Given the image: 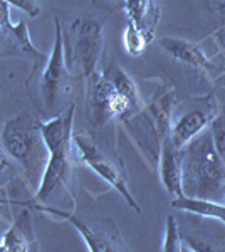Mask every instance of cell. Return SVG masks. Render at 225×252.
<instances>
[{
	"label": "cell",
	"mask_w": 225,
	"mask_h": 252,
	"mask_svg": "<svg viewBox=\"0 0 225 252\" xmlns=\"http://www.w3.org/2000/svg\"><path fill=\"white\" fill-rule=\"evenodd\" d=\"M182 187L183 195L224 202L225 163L207 129L182 148Z\"/></svg>",
	"instance_id": "cell-1"
},
{
	"label": "cell",
	"mask_w": 225,
	"mask_h": 252,
	"mask_svg": "<svg viewBox=\"0 0 225 252\" xmlns=\"http://www.w3.org/2000/svg\"><path fill=\"white\" fill-rule=\"evenodd\" d=\"M40 120L32 111H22L10 118L0 133V141L9 157L22 165L31 182L40 180L49 152L40 135Z\"/></svg>",
	"instance_id": "cell-2"
},
{
	"label": "cell",
	"mask_w": 225,
	"mask_h": 252,
	"mask_svg": "<svg viewBox=\"0 0 225 252\" xmlns=\"http://www.w3.org/2000/svg\"><path fill=\"white\" fill-rule=\"evenodd\" d=\"M54 24V46H52L47 63L42 59L44 66L40 67V61H37L31 78H29V84L35 83L37 86L40 109L49 116L61 113V108L67 101L72 89V76L67 69L66 52H64V31L57 17Z\"/></svg>",
	"instance_id": "cell-3"
},
{
	"label": "cell",
	"mask_w": 225,
	"mask_h": 252,
	"mask_svg": "<svg viewBox=\"0 0 225 252\" xmlns=\"http://www.w3.org/2000/svg\"><path fill=\"white\" fill-rule=\"evenodd\" d=\"M175 91L166 86L148 106L141 108L136 115L123 120L129 125V131L136 143L141 146L143 152L148 155V160L158 165L160 150L165 138H168L171 115L175 109Z\"/></svg>",
	"instance_id": "cell-4"
},
{
	"label": "cell",
	"mask_w": 225,
	"mask_h": 252,
	"mask_svg": "<svg viewBox=\"0 0 225 252\" xmlns=\"http://www.w3.org/2000/svg\"><path fill=\"white\" fill-rule=\"evenodd\" d=\"M104 49V22L94 17H77L71 22V35L64 32L66 64L72 78L86 79L97 71Z\"/></svg>",
	"instance_id": "cell-5"
},
{
	"label": "cell",
	"mask_w": 225,
	"mask_h": 252,
	"mask_svg": "<svg viewBox=\"0 0 225 252\" xmlns=\"http://www.w3.org/2000/svg\"><path fill=\"white\" fill-rule=\"evenodd\" d=\"M72 145H74V152L77 158L84 165H88L94 173L99 175L111 189L116 190L129 209L134 210L138 215H141V207L136 202V198L133 197V193L129 192L125 178V170H123L121 163L113 161L111 158L106 155L89 133L81 131L72 135Z\"/></svg>",
	"instance_id": "cell-6"
},
{
	"label": "cell",
	"mask_w": 225,
	"mask_h": 252,
	"mask_svg": "<svg viewBox=\"0 0 225 252\" xmlns=\"http://www.w3.org/2000/svg\"><path fill=\"white\" fill-rule=\"evenodd\" d=\"M86 106L89 123L96 128L104 126L113 118L126 120L134 115L131 104L118 93L104 71H96L86 78Z\"/></svg>",
	"instance_id": "cell-7"
},
{
	"label": "cell",
	"mask_w": 225,
	"mask_h": 252,
	"mask_svg": "<svg viewBox=\"0 0 225 252\" xmlns=\"http://www.w3.org/2000/svg\"><path fill=\"white\" fill-rule=\"evenodd\" d=\"M217 104L210 96L190 97L183 103L175 104L168 140L182 150L210 126V121L217 116Z\"/></svg>",
	"instance_id": "cell-8"
},
{
	"label": "cell",
	"mask_w": 225,
	"mask_h": 252,
	"mask_svg": "<svg viewBox=\"0 0 225 252\" xmlns=\"http://www.w3.org/2000/svg\"><path fill=\"white\" fill-rule=\"evenodd\" d=\"M32 209L40 210V212H47L52 215H59L64 220H67L72 227L81 234L83 241L86 242L88 249L91 252H111V251H128V246L123 242L120 234L116 232V229L106 230L99 225V222L96 220H84V219L77 217L74 214L64 212L59 209H51V207H44L34 202Z\"/></svg>",
	"instance_id": "cell-9"
},
{
	"label": "cell",
	"mask_w": 225,
	"mask_h": 252,
	"mask_svg": "<svg viewBox=\"0 0 225 252\" xmlns=\"http://www.w3.org/2000/svg\"><path fill=\"white\" fill-rule=\"evenodd\" d=\"M76 104H67L66 109L51 116L47 121H40V135L46 145L49 155L51 153H64L72 150V125H74Z\"/></svg>",
	"instance_id": "cell-10"
},
{
	"label": "cell",
	"mask_w": 225,
	"mask_h": 252,
	"mask_svg": "<svg viewBox=\"0 0 225 252\" xmlns=\"http://www.w3.org/2000/svg\"><path fill=\"white\" fill-rule=\"evenodd\" d=\"M72 172L71 165V152L64 153H51L47 158V163L44 166L42 177L39 180V187L35 190L34 202L42 204L46 202L56 190L67 184Z\"/></svg>",
	"instance_id": "cell-11"
},
{
	"label": "cell",
	"mask_w": 225,
	"mask_h": 252,
	"mask_svg": "<svg viewBox=\"0 0 225 252\" xmlns=\"http://www.w3.org/2000/svg\"><path fill=\"white\" fill-rule=\"evenodd\" d=\"M158 172L165 190L171 197L177 198L183 195L182 187V150L177 148L168 138L161 143L158 157Z\"/></svg>",
	"instance_id": "cell-12"
},
{
	"label": "cell",
	"mask_w": 225,
	"mask_h": 252,
	"mask_svg": "<svg viewBox=\"0 0 225 252\" xmlns=\"http://www.w3.org/2000/svg\"><path fill=\"white\" fill-rule=\"evenodd\" d=\"M31 207H26L14 223L3 232L0 239V252H31L37 251L34 230H32V215Z\"/></svg>",
	"instance_id": "cell-13"
},
{
	"label": "cell",
	"mask_w": 225,
	"mask_h": 252,
	"mask_svg": "<svg viewBox=\"0 0 225 252\" xmlns=\"http://www.w3.org/2000/svg\"><path fill=\"white\" fill-rule=\"evenodd\" d=\"M128 22H131L134 27H138L148 40L155 39L157 27L160 22V7L155 0H123Z\"/></svg>",
	"instance_id": "cell-14"
},
{
	"label": "cell",
	"mask_w": 225,
	"mask_h": 252,
	"mask_svg": "<svg viewBox=\"0 0 225 252\" xmlns=\"http://www.w3.org/2000/svg\"><path fill=\"white\" fill-rule=\"evenodd\" d=\"M160 46L165 49L170 58L185 64V66L195 67L197 71H205V72L212 69V64L208 63L207 56L200 51L197 44L188 42V40L178 37H161L160 39Z\"/></svg>",
	"instance_id": "cell-15"
},
{
	"label": "cell",
	"mask_w": 225,
	"mask_h": 252,
	"mask_svg": "<svg viewBox=\"0 0 225 252\" xmlns=\"http://www.w3.org/2000/svg\"><path fill=\"white\" fill-rule=\"evenodd\" d=\"M0 44H5V51L2 54H26L34 58L35 63L44 59L42 52L35 49V46L32 44L27 24L24 20H19L17 24L10 20L0 34Z\"/></svg>",
	"instance_id": "cell-16"
},
{
	"label": "cell",
	"mask_w": 225,
	"mask_h": 252,
	"mask_svg": "<svg viewBox=\"0 0 225 252\" xmlns=\"http://www.w3.org/2000/svg\"><path fill=\"white\" fill-rule=\"evenodd\" d=\"M171 205L178 210H183V212L195 214L205 219H214V220L222 222L225 225V202L190 197V195H180V197L171 200Z\"/></svg>",
	"instance_id": "cell-17"
},
{
	"label": "cell",
	"mask_w": 225,
	"mask_h": 252,
	"mask_svg": "<svg viewBox=\"0 0 225 252\" xmlns=\"http://www.w3.org/2000/svg\"><path fill=\"white\" fill-rule=\"evenodd\" d=\"M104 74L111 79V83L114 84V88L118 89V93L131 104L134 115H136V113L141 109V106H140L141 101H140V91H138V86L131 79V76L126 74L118 64H111V66L106 67Z\"/></svg>",
	"instance_id": "cell-18"
},
{
	"label": "cell",
	"mask_w": 225,
	"mask_h": 252,
	"mask_svg": "<svg viewBox=\"0 0 225 252\" xmlns=\"http://www.w3.org/2000/svg\"><path fill=\"white\" fill-rule=\"evenodd\" d=\"M123 44H125V49L129 56L136 58V56H141L145 52L146 46L150 44L148 37H146L143 32L134 27L131 22H126V29H125V35H123Z\"/></svg>",
	"instance_id": "cell-19"
},
{
	"label": "cell",
	"mask_w": 225,
	"mask_h": 252,
	"mask_svg": "<svg viewBox=\"0 0 225 252\" xmlns=\"http://www.w3.org/2000/svg\"><path fill=\"white\" fill-rule=\"evenodd\" d=\"M163 252H180L183 251V237L180 234V227L178 222L173 215L166 217L165 223V239H163Z\"/></svg>",
	"instance_id": "cell-20"
},
{
	"label": "cell",
	"mask_w": 225,
	"mask_h": 252,
	"mask_svg": "<svg viewBox=\"0 0 225 252\" xmlns=\"http://www.w3.org/2000/svg\"><path fill=\"white\" fill-rule=\"evenodd\" d=\"M208 131H210L212 140H214L217 153L225 163V109L222 113H217V116L210 121Z\"/></svg>",
	"instance_id": "cell-21"
},
{
	"label": "cell",
	"mask_w": 225,
	"mask_h": 252,
	"mask_svg": "<svg viewBox=\"0 0 225 252\" xmlns=\"http://www.w3.org/2000/svg\"><path fill=\"white\" fill-rule=\"evenodd\" d=\"M7 3L15 9L26 12L31 17H37L39 12H40V7L37 3V0H7Z\"/></svg>",
	"instance_id": "cell-22"
},
{
	"label": "cell",
	"mask_w": 225,
	"mask_h": 252,
	"mask_svg": "<svg viewBox=\"0 0 225 252\" xmlns=\"http://www.w3.org/2000/svg\"><path fill=\"white\" fill-rule=\"evenodd\" d=\"M9 3L7 0H0V34L5 29V26L10 22V12H9Z\"/></svg>",
	"instance_id": "cell-23"
},
{
	"label": "cell",
	"mask_w": 225,
	"mask_h": 252,
	"mask_svg": "<svg viewBox=\"0 0 225 252\" xmlns=\"http://www.w3.org/2000/svg\"><path fill=\"white\" fill-rule=\"evenodd\" d=\"M7 155H9V153L5 152V148L2 146V141H0V173L9 166V158H7Z\"/></svg>",
	"instance_id": "cell-24"
},
{
	"label": "cell",
	"mask_w": 225,
	"mask_h": 252,
	"mask_svg": "<svg viewBox=\"0 0 225 252\" xmlns=\"http://www.w3.org/2000/svg\"><path fill=\"white\" fill-rule=\"evenodd\" d=\"M97 5H108L109 9H118V7H123V0H94Z\"/></svg>",
	"instance_id": "cell-25"
},
{
	"label": "cell",
	"mask_w": 225,
	"mask_h": 252,
	"mask_svg": "<svg viewBox=\"0 0 225 252\" xmlns=\"http://www.w3.org/2000/svg\"><path fill=\"white\" fill-rule=\"evenodd\" d=\"M12 204H20V202H14V200H10V198L0 197V209H3V207H9ZM20 205H22V204H20Z\"/></svg>",
	"instance_id": "cell-26"
},
{
	"label": "cell",
	"mask_w": 225,
	"mask_h": 252,
	"mask_svg": "<svg viewBox=\"0 0 225 252\" xmlns=\"http://www.w3.org/2000/svg\"><path fill=\"white\" fill-rule=\"evenodd\" d=\"M5 222L2 220V219H0V239H2V235H3V232H5Z\"/></svg>",
	"instance_id": "cell-27"
},
{
	"label": "cell",
	"mask_w": 225,
	"mask_h": 252,
	"mask_svg": "<svg viewBox=\"0 0 225 252\" xmlns=\"http://www.w3.org/2000/svg\"><path fill=\"white\" fill-rule=\"evenodd\" d=\"M224 202H225V198H224Z\"/></svg>",
	"instance_id": "cell-28"
}]
</instances>
